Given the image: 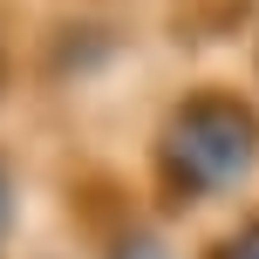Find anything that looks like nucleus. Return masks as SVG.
<instances>
[{
	"label": "nucleus",
	"mask_w": 259,
	"mask_h": 259,
	"mask_svg": "<svg viewBox=\"0 0 259 259\" xmlns=\"http://www.w3.org/2000/svg\"><path fill=\"white\" fill-rule=\"evenodd\" d=\"M170 157H178V178L211 191V184H232L252 164V123L232 103H191L170 130Z\"/></svg>",
	"instance_id": "nucleus-1"
},
{
	"label": "nucleus",
	"mask_w": 259,
	"mask_h": 259,
	"mask_svg": "<svg viewBox=\"0 0 259 259\" xmlns=\"http://www.w3.org/2000/svg\"><path fill=\"white\" fill-rule=\"evenodd\" d=\"M123 259H164V246L157 239H137V246H123Z\"/></svg>",
	"instance_id": "nucleus-2"
},
{
	"label": "nucleus",
	"mask_w": 259,
	"mask_h": 259,
	"mask_svg": "<svg viewBox=\"0 0 259 259\" xmlns=\"http://www.w3.org/2000/svg\"><path fill=\"white\" fill-rule=\"evenodd\" d=\"M0 225H7V184H0Z\"/></svg>",
	"instance_id": "nucleus-3"
}]
</instances>
